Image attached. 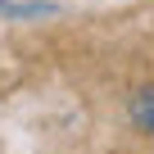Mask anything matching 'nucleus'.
I'll list each match as a JSON object with an SVG mask.
<instances>
[{"label": "nucleus", "instance_id": "f257e3e1", "mask_svg": "<svg viewBox=\"0 0 154 154\" xmlns=\"http://www.w3.org/2000/svg\"><path fill=\"white\" fill-rule=\"evenodd\" d=\"M127 122L145 136H154V82L149 86H136L127 95Z\"/></svg>", "mask_w": 154, "mask_h": 154}, {"label": "nucleus", "instance_id": "f03ea898", "mask_svg": "<svg viewBox=\"0 0 154 154\" xmlns=\"http://www.w3.org/2000/svg\"><path fill=\"white\" fill-rule=\"evenodd\" d=\"M59 14L54 0H0V18H50Z\"/></svg>", "mask_w": 154, "mask_h": 154}]
</instances>
